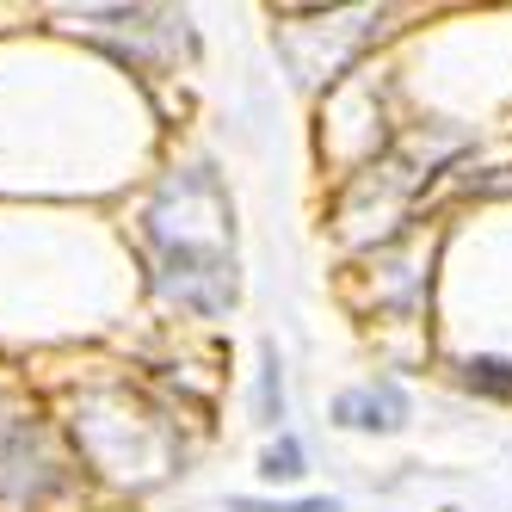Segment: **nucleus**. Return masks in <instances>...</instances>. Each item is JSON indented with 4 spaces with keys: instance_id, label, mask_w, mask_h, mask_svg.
<instances>
[{
    "instance_id": "nucleus-1",
    "label": "nucleus",
    "mask_w": 512,
    "mask_h": 512,
    "mask_svg": "<svg viewBox=\"0 0 512 512\" xmlns=\"http://www.w3.org/2000/svg\"><path fill=\"white\" fill-rule=\"evenodd\" d=\"M334 420L352 426V432H401V426H408V395H401V383L377 377L364 389H346L334 401Z\"/></svg>"
},
{
    "instance_id": "nucleus-2",
    "label": "nucleus",
    "mask_w": 512,
    "mask_h": 512,
    "mask_svg": "<svg viewBox=\"0 0 512 512\" xmlns=\"http://www.w3.org/2000/svg\"><path fill=\"white\" fill-rule=\"evenodd\" d=\"M253 420H260V426L284 420V364H278V346H260V395H253Z\"/></svg>"
},
{
    "instance_id": "nucleus-5",
    "label": "nucleus",
    "mask_w": 512,
    "mask_h": 512,
    "mask_svg": "<svg viewBox=\"0 0 512 512\" xmlns=\"http://www.w3.org/2000/svg\"><path fill=\"white\" fill-rule=\"evenodd\" d=\"M229 512H340V500H327V494H309V500H253V494H235Z\"/></svg>"
},
{
    "instance_id": "nucleus-3",
    "label": "nucleus",
    "mask_w": 512,
    "mask_h": 512,
    "mask_svg": "<svg viewBox=\"0 0 512 512\" xmlns=\"http://www.w3.org/2000/svg\"><path fill=\"white\" fill-rule=\"evenodd\" d=\"M463 389L488 395V401H512V358H469L463 364Z\"/></svg>"
},
{
    "instance_id": "nucleus-4",
    "label": "nucleus",
    "mask_w": 512,
    "mask_h": 512,
    "mask_svg": "<svg viewBox=\"0 0 512 512\" xmlns=\"http://www.w3.org/2000/svg\"><path fill=\"white\" fill-rule=\"evenodd\" d=\"M260 475H266V482H297V475H303V438L278 432L266 445V457H260Z\"/></svg>"
}]
</instances>
